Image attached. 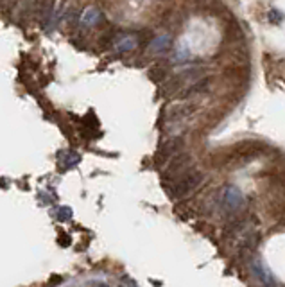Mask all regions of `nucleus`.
<instances>
[{"label": "nucleus", "mask_w": 285, "mask_h": 287, "mask_svg": "<svg viewBox=\"0 0 285 287\" xmlns=\"http://www.w3.org/2000/svg\"><path fill=\"white\" fill-rule=\"evenodd\" d=\"M201 181H203L201 173L188 171V173H185L183 176H179L178 180H174L172 188H171V196H174V198H183V196H186L188 192L194 190Z\"/></svg>", "instance_id": "obj_1"}, {"label": "nucleus", "mask_w": 285, "mask_h": 287, "mask_svg": "<svg viewBox=\"0 0 285 287\" xmlns=\"http://www.w3.org/2000/svg\"><path fill=\"white\" fill-rule=\"evenodd\" d=\"M115 45H117V51L118 52H128L133 51V49L138 45V38L133 36V34H124L122 38L115 40Z\"/></svg>", "instance_id": "obj_2"}, {"label": "nucleus", "mask_w": 285, "mask_h": 287, "mask_svg": "<svg viewBox=\"0 0 285 287\" xmlns=\"http://www.w3.org/2000/svg\"><path fill=\"white\" fill-rule=\"evenodd\" d=\"M101 20V11L95 8H90L86 9V11L83 13V16H81V26L83 27H91L95 26V23Z\"/></svg>", "instance_id": "obj_3"}, {"label": "nucleus", "mask_w": 285, "mask_h": 287, "mask_svg": "<svg viewBox=\"0 0 285 287\" xmlns=\"http://www.w3.org/2000/svg\"><path fill=\"white\" fill-rule=\"evenodd\" d=\"M79 162H81V156L77 155V153L70 151V153H66V155L63 156V160H61V169H63V171H68V169H72V167H76Z\"/></svg>", "instance_id": "obj_4"}, {"label": "nucleus", "mask_w": 285, "mask_h": 287, "mask_svg": "<svg viewBox=\"0 0 285 287\" xmlns=\"http://www.w3.org/2000/svg\"><path fill=\"white\" fill-rule=\"evenodd\" d=\"M169 47H171V38L169 36H158L156 40L151 43V49H153L154 52H163V51H167Z\"/></svg>", "instance_id": "obj_5"}, {"label": "nucleus", "mask_w": 285, "mask_h": 287, "mask_svg": "<svg viewBox=\"0 0 285 287\" xmlns=\"http://www.w3.org/2000/svg\"><path fill=\"white\" fill-rule=\"evenodd\" d=\"M56 219L61 223L70 221V219H72V210H70L68 206H59V208L56 210Z\"/></svg>", "instance_id": "obj_6"}, {"label": "nucleus", "mask_w": 285, "mask_h": 287, "mask_svg": "<svg viewBox=\"0 0 285 287\" xmlns=\"http://www.w3.org/2000/svg\"><path fill=\"white\" fill-rule=\"evenodd\" d=\"M122 287H138V285H136L133 280H129L128 276H126V278H122Z\"/></svg>", "instance_id": "obj_7"}, {"label": "nucleus", "mask_w": 285, "mask_h": 287, "mask_svg": "<svg viewBox=\"0 0 285 287\" xmlns=\"http://www.w3.org/2000/svg\"><path fill=\"white\" fill-rule=\"evenodd\" d=\"M97 287H110V285H104V283H99V285H97Z\"/></svg>", "instance_id": "obj_8"}]
</instances>
